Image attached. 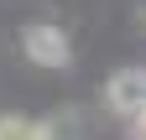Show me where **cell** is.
Wrapping results in <instances>:
<instances>
[{
    "label": "cell",
    "instance_id": "1",
    "mask_svg": "<svg viewBox=\"0 0 146 140\" xmlns=\"http://www.w3.org/2000/svg\"><path fill=\"white\" fill-rule=\"evenodd\" d=\"M21 47H26V57L42 62V67H68V37L58 26H26Z\"/></svg>",
    "mask_w": 146,
    "mask_h": 140
},
{
    "label": "cell",
    "instance_id": "2",
    "mask_svg": "<svg viewBox=\"0 0 146 140\" xmlns=\"http://www.w3.org/2000/svg\"><path fill=\"white\" fill-rule=\"evenodd\" d=\"M104 99H110V109H120V114H141L146 109V73H136V67L115 73L110 88H104Z\"/></svg>",
    "mask_w": 146,
    "mask_h": 140
},
{
    "label": "cell",
    "instance_id": "3",
    "mask_svg": "<svg viewBox=\"0 0 146 140\" xmlns=\"http://www.w3.org/2000/svg\"><path fill=\"white\" fill-rule=\"evenodd\" d=\"M0 140H58L52 119H21V114H0Z\"/></svg>",
    "mask_w": 146,
    "mask_h": 140
}]
</instances>
